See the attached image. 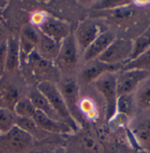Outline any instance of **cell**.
<instances>
[{
  "mask_svg": "<svg viewBox=\"0 0 150 153\" xmlns=\"http://www.w3.org/2000/svg\"><path fill=\"white\" fill-rule=\"evenodd\" d=\"M36 88L41 94L45 96L46 99L48 100L50 105L59 116L61 121L67 124L73 131H76L78 128L77 123L69 111L58 87L51 81L44 80L39 82Z\"/></svg>",
  "mask_w": 150,
  "mask_h": 153,
  "instance_id": "6da1fadb",
  "label": "cell"
},
{
  "mask_svg": "<svg viewBox=\"0 0 150 153\" xmlns=\"http://www.w3.org/2000/svg\"><path fill=\"white\" fill-rule=\"evenodd\" d=\"M33 146V137L14 126L0 134V153H27Z\"/></svg>",
  "mask_w": 150,
  "mask_h": 153,
  "instance_id": "7a4b0ae2",
  "label": "cell"
},
{
  "mask_svg": "<svg viewBox=\"0 0 150 153\" xmlns=\"http://www.w3.org/2000/svg\"><path fill=\"white\" fill-rule=\"evenodd\" d=\"M117 76L114 72H106L94 81V85L104 97L105 101V116L111 121L117 112L118 94L116 88Z\"/></svg>",
  "mask_w": 150,
  "mask_h": 153,
  "instance_id": "3957f363",
  "label": "cell"
},
{
  "mask_svg": "<svg viewBox=\"0 0 150 153\" xmlns=\"http://www.w3.org/2000/svg\"><path fill=\"white\" fill-rule=\"evenodd\" d=\"M133 49V41L124 38L115 39L105 52L97 58V60L111 65L123 66L130 60Z\"/></svg>",
  "mask_w": 150,
  "mask_h": 153,
  "instance_id": "277c9868",
  "label": "cell"
},
{
  "mask_svg": "<svg viewBox=\"0 0 150 153\" xmlns=\"http://www.w3.org/2000/svg\"><path fill=\"white\" fill-rule=\"evenodd\" d=\"M123 71L116 78L118 98L128 95L136 89L149 76V71L141 70H122Z\"/></svg>",
  "mask_w": 150,
  "mask_h": 153,
  "instance_id": "5b68a950",
  "label": "cell"
},
{
  "mask_svg": "<svg viewBox=\"0 0 150 153\" xmlns=\"http://www.w3.org/2000/svg\"><path fill=\"white\" fill-rule=\"evenodd\" d=\"M78 48L74 33H69L61 42L59 55L56 58V64L64 71L74 70L78 62Z\"/></svg>",
  "mask_w": 150,
  "mask_h": 153,
  "instance_id": "8992f818",
  "label": "cell"
},
{
  "mask_svg": "<svg viewBox=\"0 0 150 153\" xmlns=\"http://www.w3.org/2000/svg\"><path fill=\"white\" fill-rule=\"evenodd\" d=\"M36 27L42 34L59 43L70 33L69 24L50 16H43Z\"/></svg>",
  "mask_w": 150,
  "mask_h": 153,
  "instance_id": "52a82bcc",
  "label": "cell"
},
{
  "mask_svg": "<svg viewBox=\"0 0 150 153\" xmlns=\"http://www.w3.org/2000/svg\"><path fill=\"white\" fill-rule=\"evenodd\" d=\"M58 89L73 118L76 121V123L81 121L82 117L78 104L79 88L77 82L73 77H65L61 81Z\"/></svg>",
  "mask_w": 150,
  "mask_h": 153,
  "instance_id": "ba28073f",
  "label": "cell"
},
{
  "mask_svg": "<svg viewBox=\"0 0 150 153\" xmlns=\"http://www.w3.org/2000/svg\"><path fill=\"white\" fill-rule=\"evenodd\" d=\"M101 33L99 25L95 21L90 19L83 21L77 27L74 34L78 49L84 52Z\"/></svg>",
  "mask_w": 150,
  "mask_h": 153,
  "instance_id": "9c48e42d",
  "label": "cell"
},
{
  "mask_svg": "<svg viewBox=\"0 0 150 153\" xmlns=\"http://www.w3.org/2000/svg\"><path fill=\"white\" fill-rule=\"evenodd\" d=\"M22 98L19 86L13 79L0 80V108L13 112L17 102Z\"/></svg>",
  "mask_w": 150,
  "mask_h": 153,
  "instance_id": "30bf717a",
  "label": "cell"
},
{
  "mask_svg": "<svg viewBox=\"0 0 150 153\" xmlns=\"http://www.w3.org/2000/svg\"><path fill=\"white\" fill-rule=\"evenodd\" d=\"M121 68L122 65H111L96 59L88 62L86 68H84L80 73L79 80L82 84L87 85L90 82H94L98 77L106 72H115Z\"/></svg>",
  "mask_w": 150,
  "mask_h": 153,
  "instance_id": "8fae6325",
  "label": "cell"
},
{
  "mask_svg": "<svg viewBox=\"0 0 150 153\" xmlns=\"http://www.w3.org/2000/svg\"><path fill=\"white\" fill-rule=\"evenodd\" d=\"M116 39L115 34L112 32L106 31L101 33L98 37L91 43L90 47L83 52V61L90 62L96 60L101 54H103L106 48Z\"/></svg>",
  "mask_w": 150,
  "mask_h": 153,
  "instance_id": "7c38bea8",
  "label": "cell"
},
{
  "mask_svg": "<svg viewBox=\"0 0 150 153\" xmlns=\"http://www.w3.org/2000/svg\"><path fill=\"white\" fill-rule=\"evenodd\" d=\"M33 119L41 130L47 132L55 134H68L73 131L67 124L60 121L54 120L38 110L35 111Z\"/></svg>",
  "mask_w": 150,
  "mask_h": 153,
  "instance_id": "4fadbf2b",
  "label": "cell"
},
{
  "mask_svg": "<svg viewBox=\"0 0 150 153\" xmlns=\"http://www.w3.org/2000/svg\"><path fill=\"white\" fill-rule=\"evenodd\" d=\"M40 41V31L33 25H26L23 27L20 37L19 45L20 52L26 54L27 56L36 49V47Z\"/></svg>",
  "mask_w": 150,
  "mask_h": 153,
  "instance_id": "5bb4252c",
  "label": "cell"
},
{
  "mask_svg": "<svg viewBox=\"0 0 150 153\" xmlns=\"http://www.w3.org/2000/svg\"><path fill=\"white\" fill-rule=\"evenodd\" d=\"M61 43L48 38L40 32V41L36 47V51L43 58L50 62L56 60L59 51Z\"/></svg>",
  "mask_w": 150,
  "mask_h": 153,
  "instance_id": "9a60e30c",
  "label": "cell"
},
{
  "mask_svg": "<svg viewBox=\"0 0 150 153\" xmlns=\"http://www.w3.org/2000/svg\"><path fill=\"white\" fill-rule=\"evenodd\" d=\"M7 49H6V61L5 71H14L20 63V45L19 39L17 36H11L7 39Z\"/></svg>",
  "mask_w": 150,
  "mask_h": 153,
  "instance_id": "2e32d148",
  "label": "cell"
},
{
  "mask_svg": "<svg viewBox=\"0 0 150 153\" xmlns=\"http://www.w3.org/2000/svg\"><path fill=\"white\" fill-rule=\"evenodd\" d=\"M28 99L30 100L31 102L33 103V105L34 106L36 110L45 114L46 115H47L48 117H50V118H52L54 120L61 122V119L59 118V116L57 115V114L54 110V108L52 107L50 103L48 102V100L46 99V97L43 94H41L37 90V88L32 90L29 92Z\"/></svg>",
  "mask_w": 150,
  "mask_h": 153,
  "instance_id": "e0dca14e",
  "label": "cell"
},
{
  "mask_svg": "<svg viewBox=\"0 0 150 153\" xmlns=\"http://www.w3.org/2000/svg\"><path fill=\"white\" fill-rule=\"evenodd\" d=\"M27 60L28 65L30 66L33 71L39 76L52 73L55 69L53 62L43 58L41 56L38 54L36 50H33L30 55L27 56Z\"/></svg>",
  "mask_w": 150,
  "mask_h": 153,
  "instance_id": "ac0fdd59",
  "label": "cell"
},
{
  "mask_svg": "<svg viewBox=\"0 0 150 153\" xmlns=\"http://www.w3.org/2000/svg\"><path fill=\"white\" fill-rule=\"evenodd\" d=\"M122 70H141L150 72V47L134 60L125 63Z\"/></svg>",
  "mask_w": 150,
  "mask_h": 153,
  "instance_id": "d6986e66",
  "label": "cell"
},
{
  "mask_svg": "<svg viewBox=\"0 0 150 153\" xmlns=\"http://www.w3.org/2000/svg\"><path fill=\"white\" fill-rule=\"evenodd\" d=\"M136 93V104L142 109L150 108V79L144 80Z\"/></svg>",
  "mask_w": 150,
  "mask_h": 153,
  "instance_id": "ffe728a7",
  "label": "cell"
},
{
  "mask_svg": "<svg viewBox=\"0 0 150 153\" xmlns=\"http://www.w3.org/2000/svg\"><path fill=\"white\" fill-rule=\"evenodd\" d=\"M36 109L28 97L20 99L14 107L13 112L18 118H33Z\"/></svg>",
  "mask_w": 150,
  "mask_h": 153,
  "instance_id": "44dd1931",
  "label": "cell"
},
{
  "mask_svg": "<svg viewBox=\"0 0 150 153\" xmlns=\"http://www.w3.org/2000/svg\"><path fill=\"white\" fill-rule=\"evenodd\" d=\"M150 47V27L134 42V49L129 61L134 60ZM128 61V62H129Z\"/></svg>",
  "mask_w": 150,
  "mask_h": 153,
  "instance_id": "7402d4cb",
  "label": "cell"
},
{
  "mask_svg": "<svg viewBox=\"0 0 150 153\" xmlns=\"http://www.w3.org/2000/svg\"><path fill=\"white\" fill-rule=\"evenodd\" d=\"M18 118L13 112L0 108V133H5L16 126Z\"/></svg>",
  "mask_w": 150,
  "mask_h": 153,
  "instance_id": "603a6c76",
  "label": "cell"
},
{
  "mask_svg": "<svg viewBox=\"0 0 150 153\" xmlns=\"http://www.w3.org/2000/svg\"><path fill=\"white\" fill-rule=\"evenodd\" d=\"M133 98L128 95L120 96L118 98L117 102V111H119L121 114H124L125 115H131L134 108V103H133Z\"/></svg>",
  "mask_w": 150,
  "mask_h": 153,
  "instance_id": "cb8c5ba5",
  "label": "cell"
},
{
  "mask_svg": "<svg viewBox=\"0 0 150 153\" xmlns=\"http://www.w3.org/2000/svg\"><path fill=\"white\" fill-rule=\"evenodd\" d=\"M82 146L88 153H102V147L98 140L90 135L84 136L82 139Z\"/></svg>",
  "mask_w": 150,
  "mask_h": 153,
  "instance_id": "d4e9b609",
  "label": "cell"
},
{
  "mask_svg": "<svg viewBox=\"0 0 150 153\" xmlns=\"http://www.w3.org/2000/svg\"><path fill=\"white\" fill-rule=\"evenodd\" d=\"M16 126H18L19 128L23 129L24 131L27 132L31 136L38 133L39 130H41L37 126V124L35 123L33 118H18Z\"/></svg>",
  "mask_w": 150,
  "mask_h": 153,
  "instance_id": "484cf974",
  "label": "cell"
},
{
  "mask_svg": "<svg viewBox=\"0 0 150 153\" xmlns=\"http://www.w3.org/2000/svg\"><path fill=\"white\" fill-rule=\"evenodd\" d=\"M138 139L150 149V123L143 124L135 129Z\"/></svg>",
  "mask_w": 150,
  "mask_h": 153,
  "instance_id": "4316f807",
  "label": "cell"
},
{
  "mask_svg": "<svg viewBox=\"0 0 150 153\" xmlns=\"http://www.w3.org/2000/svg\"><path fill=\"white\" fill-rule=\"evenodd\" d=\"M6 41L0 44V77L4 75V73L5 71L6 49H7V42H6Z\"/></svg>",
  "mask_w": 150,
  "mask_h": 153,
  "instance_id": "83f0119b",
  "label": "cell"
},
{
  "mask_svg": "<svg viewBox=\"0 0 150 153\" xmlns=\"http://www.w3.org/2000/svg\"><path fill=\"white\" fill-rule=\"evenodd\" d=\"M79 109H82L87 114H91V112H93L94 107H93V104H92L91 101H90V100H83L82 102V104H80Z\"/></svg>",
  "mask_w": 150,
  "mask_h": 153,
  "instance_id": "f1b7e54d",
  "label": "cell"
},
{
  "mask_svg": "<svg viewBox=\"0 0 150 153\" xmlns=\"http://www.w3.org/2000/svg\"><path fill=\"white\" fill-rule=\"evenodd\" d=\"M6 33H5V31L4 28H2V27H0V44L2 43V42H5L6 40H7V38H6V34H5Z\"/></svg>",
  "mask_w": 150,
  "mask_h": 153,
  "instance_id": "f546056e",
  "label": "cell"
},
{
  "mask_svg": "<svg viewBox=\"0 0 150 153\" xmlns=\"http://www.w3.org/2000/svg\"><path fill=\"white\" fill-rule=\"evenodd\" d=\"M42 153H64V151L61 149H55V150H49Z\"/></svg>",
  "mask_w": 150,
  "mask_h": 153,
  "instance_id": "4dcf8cb0",
  "label": "cell"
},
{
  "mask_svg": "<svg viewBox=\"0 0 150 153\" xmlns=\"http://www.w3.org/2000/svg\"><path fill=\"white\" fill-rule=\"evenodd\" d=\"M0 134H1V133H0Z\"/></svg>",
  "mask_w": 150,
  "mask_h": 153,
  "instance_id": "1f68e13d",
  "label": "cell"
}]
</instances>
